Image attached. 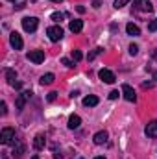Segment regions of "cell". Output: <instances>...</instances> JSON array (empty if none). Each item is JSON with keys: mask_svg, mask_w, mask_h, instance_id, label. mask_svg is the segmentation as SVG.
<instances>
[{"mask_svg": "<svg viewBox=\"0 0 157 159\" xmlns=\"http://www.w3.org/2000/svg\"><path fill=\"white\" fill-rule=\"evenodd\" d=\"M37 26H39V19H37V17H24V19H22V28H24V32L34 34V32L37 30Z\"/></svg>", "mask_w": 157, "mask_h": 159, "instance_id": "6da1fadb", "label": "cell"}, {"mask_svg": "<svg viewBox=\"0 0 157 159\" xmlns=\"http://www.w3.org/2000/svg\"><path fill=\"white\" fill-rule=\"evenodd\" d=\"M17 139H15V129L13 128H4L0 131V143L2 144H13Z\"/></svg>", "mask_w": 157, "mask_h": 159, "instance_id": "7a4b0ae2", "label": "cell"}, {"mask_svg": "<svg viewBox=\"0 0 157 159\" xmlns=\"http://www.w3.org/2000/svg\"><path fill=\"white\" fill-rule=\"evenodd\" d=\"M46 34H48V39L52 41V43H57V41L63 39V28H61L59 24L50 26V28L46 30Z\"/></svg>", "mask_w": 157, "mask_h": 159, "instance_id": "3957f363", "label": "cell"}, {"mask_svg": "<svg viewBox=\"0 0 157 159\" xmlns=\"http://www.w3.org/2000/svg\"><path fill=\"white\" fill-rule=\"evenodd\" d=\"M133 9L135 11H144V13H152L154 6L150 0H133Z\"/></svg>", "mask_w": 157, "mask_h": 159, "instance_id": "277c9868", "label": "cell"}, {"mask_svg": "<svg viewBox=\"0 0 157 159\" xmlns=\"http://www.w3.org/2000/svg\"><path fill=\"white\" fill-rule=\"evenodd\" d=\"M30 96H32V91H24V93H20V94L17 96L15 107H17V111H19V113H20V111L24 109V106H26V102L30 100Z\"/></svg>", "mask_w": 157, "mask_h": 159, "instance_id": "5b68a950", "label": "cell"}, {"mask_svg": "<svg viewBox=\"0 0 157 159\" xmlns=\"http://www.w3.org/2000/svg\"><path fill=\"white\" fill-rule=\"evenodd\" d=\"M24 154H26V144H24L22 141H15V143H13V152H11V156L19 159V157H22Z\"/></svg>", "mask_w": 157, "mask_h": 159, "instance_id": "8992f818", "label": "cell"}, {"mask_svg": "<svg viewBox=\"0 0 157 159\" xmlns=\"http://www.w3.org/2000/svg\"><path fill=\"white\" fill-rule=\"evenodd\" d=\"M26 57H28L32 63L39 65V63H43V61H44V52H43V50H30Z\"/></svg>", "mask_w": 157, "mask_h": 159, "instance_id": "52a82bcc", "label": "cell"}, {"mask_svg": "<svg viewBox=\"0 0 157 159\" xmlns=\"http://www.w3.org/2000/svg\"><path fill=\"white\" fill-rule=\"evenodd\" d=\"M122 94H124V98H126L128 102H135V100H137V94H135L133 87H131V85H128V83H124V85H122Z\"/></svg>", "mask_w": 157, "mask_h": 159, "instance_id": "ba28073f", "label": "cell"}, {"mask_svg": "<svg viewBox=\"0 0 157 159\" xmlns=\"http://www.w3.org/2000/svg\"><path fill=\"white\" fill-rule=\"evenodd\" d=\"M98 76H100V80H102L104 83H115V81H117L115 74H113L109 69H102V70L98 72Z\"/></svg>", "mask_w": 157, "mask_h": 159, "instance_id": "9c48e42d", "label": "cell"}, {"mask_svg": "<svg viewBox=\"0 0 157 159\" xmlns=\"http://www.w3.org/2000/svg\"><path fill=\"white\" fill-rule=\"evenodd\" d=\"M9 43H11V46H13L15 50H22V46H24V41H22V37H20L17 32H13V34L9 35Z\"/></svg>", "mask_w": 157, "mask_h": 159, "instance_id": "30bf717a", "label": "cell"}, {"mask_svg": "<svg viewBox=\"0 0 157 159\" xmlns=\"http://www.w3.org/2000/svg\"><path fill=\"white\" fill-rule=\"evenodd\" d=\"M146 135L148 137H152V139H157V120H152V122H148V126H146Z\"/></svg>", "mask_w": 157, "mask_h": 159, "instance_id": "8fae6325", "label": "cell"}, {"mask_svg": "<svg viewBox=\"0 0 157 159\" xmlns=\"http://www.w3.org/2000/svg\"><path fill=\"white\" fill-rule=\"evenodd\" d=\"M107 137H109V133L104 129V131H98V133H94L92 141H94V144H104V143H107Z\"/></svg>", "mask_w": 157, "mask_h": 159, "instance_id": "7c38bea8", "label": "cell"}, {"mask_svg": "<svg viewBox=\"0 0 157 159\" xmlns=\"http://www.w3.org/2000/svg\"><path fill=\"white\" fill-rule=\"evenodd\" d=\"M126 32H128V35H131V37L141 35V28H139L137 24H133V22H128V24H126Z\"/></svg>", "mask_w": 157, "mask_h": 159, "instance_id": "4fadbf2b", "label": "cell"}, {"mask_svg": "<svg viewBox=\"0 0 157 159\" xmlns=\"http://www.w3.org/2000/svg\"><path fill=\"white\" fill-rule=\"evenodd\" d=\"M98 96H94V94H89V96H85L83 98V106L85 107H94V106H98Z\"/></svg>", "mask_w": 157, "mask_h": 159, "instance_id": "5bb4252c", "label": "cell"}, {"mask_svg": "<svg viewBox=\"0 0 157 159\" xmlns=\"http://www.w3.org/2000/svg\"><path fill=\"white\" fill-rule=\"evenodd\" d=\"M69 30L72 32V34H78L83 30V20H78V19H74V20H70V24H69Z\"/></svg>", "mask_w": 157, "mask_h": 159, "instance_id": "9a60e30c", "label": "cell"}, {"mask_svg": "<svg viewBox=\"0 0 157 159\" xmlns=\"http://www.w3.org/2000/svg\"><path fill=\"white\" fill-rule=\"evenodd\" d=\"M44 144H46L44 135H35V139H34V148H35V150H43Z\"/></svg>", "mask_w": 157, "mask_h": 159, "instance_id": "2e32d148", "label": "cell"}, {"mask_svg": "<svg viewBox=\"0 0 157 159\" xmlns=\"http://www.w3.org/2000/svg\"><path fill=\"white\" fill-rule=\"evenodd\" d=\"M4 74H6L7 83H11V85H15V83H17V81H15V80H17V72H15L13 69H6V70H4Z\"/></svg>", "mask_w": 157, "mask_h": 159, "instance_id": "e0dca14e", "label": "cell"}, {"mask_svg": "<svg viewBox=\"0 0 157 159\" xmlns=\"http://www.w3.org/2000/svg\"><path fill=\"white\" fill-rule=\"evenodd\" d=\"M79 124H81V119H79L78 115H70V117H69V128H70V129L79 128Z\"/></svg>", "mask_w": 157, "mask_h": 159, "instance_id": "ac0fdd59", "label": "cell"}, {"mask_svg": "<svg viewBox=\"0 0 157 159\" xmlns=\"http://www.w3.org/2000/svg\"><path fill=\"white\" fill-rule=\"evenodd\" d=\"M54 80H56V76H54L52 72H48V74H43L39 81H41V85H50V83H52Z\"/></svg>", "mask_w": 157, "mask_h": 159, "instance_id": "d6986e66", "label": "cell"}, {"mask_svg": "<svg viewBox=\"0 0 157 159\" xmlns=\"http://www.w3.org/2000/svg\"><path fill=\"white\" fill-rule=\"evenodd\" d=\"M102 52H104V50H102V48H94V50H92V52H91V54H89V56H87V59H89V61H92V59H94V57H96V56H100V54H102Z\"/></svg>", "mask_w": 157, "mask_h": 159, "instance_id": "ffe728a7", "label": "cell"}, {"mask_svg": "<svg viewBox=\"0 0 157 159\" xmlns=\"http://www.w3.org/2000/svg\"><path fill=\"white\" fill-rule=\"evenodd\" d=\"M52 20H56V22H61V20H63V13H59V11L52 13Z\"/></svg>", "mask_w": 157, "mask_h": 159, "instance_id": "44dd1931", "label": "cell"}, {"mask_svg": "<svg viewBox=\"0 0 157 159\" xmlns=\"http://www.w3.org/2000/svg\"><path fill=\"white\" fill-rule=\"evenodd\" d=\"M81 57H83V54H81L79 50H72V59H74V61H79Z\"/></svg>", "mask_w": 157, "mask_h": 159, "instance_id": "7402d4cb", "label": "cell"}, {"mask_svg": "<svg viewBox=\"0 0 157 159\" xmlns=\"http://www.w3.org/2000/svg\"><path fill=\"white\" fill-rule=\"evenodd\" d=\"M128 2H129V0H115V7H117V9H120V7H124Z\"/></svg>", "mask_w": 157, "mask_h": 159, "instance_id": "603a6c76", "label": "cell"}, {"mask_svg": "<svg viewBox=\"0 0 157 159\" xmlns=\"http://www.w3.org/2000/svg\"><path fill=\"white\" fill-rule=\"evenodd\" d=\"M129 54L131 56H137L139 54V46L137 44H129Z\"/></svg>", "mask_w": 157, "mask_h": 159, "instance_id": "cb8c5ba5", "label": "cell"}, {"mask_svg": "<svg viewBox=\"0 0 157 159\" xmlns=\"http://www.w3.org/2000/svg\"><path fill=\"white\" fill-rule=\"evenodd\" d=\"M148 32H157V19L148 24Z\"/></svg>", "mask_w": 157, "mask_h": 159, "instance_id": "d4e9b609", "label": "cell"}, {"mask_svg": "<svg viewBox=\"0 0 157 159\" xmlns=\"http://www.w3.org/2000/svg\"><path fill=\"white\" fill-rule=\"evenodd\" d=\"M61 63H63L65 67H69V69H72V67H74V63H72L70 59H67V57H63V59H61Z\"/></svg>", "mask_w": 157, "mask_h": 159, "instance_id": "484cf974", "label": "cell"}, {"mask_svg": "<svg viewBox=\"0 0 157 159\" xmlns=\"http://www.w3.org/2000/svg\"><path fill=\"white\" fill-rule=\"evenodd\" d=\"M118 96H120V93H118V91H111V93H109V100H117Z\"/></svg>", "mask_w": 157, "mask_h": 159, "instance_id": "4316f807", "label": "cell"}, {"mask_svg": "<svg viewBox=\"0 0 157 159\" xmlns=\"http://www.w3.org/2000/svg\"><path fill=\"white\" fill-rule=\"evenodd\" d=\"M56 98H57V93H48V96H46V100H48V102H54Z\"/></svg>", "mask_w": 157, "mask_h": 159, "instance_id": "83f0119b", "label": "cell"}, {"mask_svg": "<svg viewBox=\"0 0 157 159\" xmlns=\"http://www.w3.org/2000/svg\"><path fill=\"white\" fill-rule=\"evenodd\" d=\"M0 109H2V111H0L2 115H7V106H6V102H2V104H0Z\"/></svg>", "mask_w": 157, "mask_h": 159, "instance_id": "f1b7e54d", "label": "cell"}, {"mask_svg": "<svg viewBox=\"0 0 157 159\" xmlns=\"http://www.w3.org/2000/svg\"><path fill=\"white\" fill-rule=\"evenodd\" d=\"M100 4H102V0H92V7H100Z\"/></svg>", "mask_w": 157, "mask_h": 159, "instance_id": "f546056e", "label": "cell"}, {"mask_svg": "<svg viewBox=\"0 0 157 159\" xmlns=\"http://www.w3.org/2000/svg\"><path fill=\"white\" fill-rule=\"evenodd\" d=\"M152 85H154V83H150V81H148V83H142V89H152Z\"/></svg>", "mask_w": 157, "mask_h": 159, "instance_id": "4dcf8cb0", "label": "cell"}, {"mask_svg": "<svg viewBox=\"0 0 157 159\" xmlns=\"http://www.w3.org/2000/svg\"><path fill=\"white\" fill-rule=\"evenodd\" d=\"M24 6H26V4H24V2H20V4H17V6H15V9H22Z\"/></svg>", "mask_w": 157, "mask_h": 159, "instance_id": "1f68e13d", "label": "cell"}, {"mask_svg": "<svg viewBox=\"0 0 157 159\" xmlns=\"http://www.w3.org/2000/svg\"><path fill=\"white\" fill-rule=\"evenodd\" d=\"M78 13H85V7L83 6H78Z\"/></svg>", "mask_w": 157, "mask_h": 159, "instance_id": "d6a6232c", "label": "cell"}, {"mask_svg": "<svg viewBox=\"0 0 157 159\" xmlns=\"http://www.w3.org/2000/svg\"><path fill=\"white\" fill-rule=\"evenodd\" d=\"M94 159H105V157H104V156H96Z\"/></svg>", "mask_w": 157, "mask_h": 159, "instance_id": "836d02e7", "label": "cell"}, {"mask_svg": "<svg viewBox=\"0 0 157 159\" xmlns=\"http://www.w3.org/2000/svg\"><path fill=\"white\" fill-rule=\"evenodd\" d=\"M50 2H57V4H59V2H63V0H50Z\"/></svg>", "mask_w": 157, "mask_h": 159, "instance_id": "e575fe53", "label": "cell"}, {"mask_svg": "<svg viewBox=\"0 0 157 159\" xmlns=\"http://www.w3.org/2000/svg\"><path fill=\"white\" fill-rule=\"evenodd\" d=\"M154 80H157V70H155V72H154Z\"/></svg>", "mask_w": 157, "mask_h": 159, "instance_id": "d590c367", "label": "cell"}, {"mask_svg": "<svg viewBox=\"0 0 157 159\" xmlns=\"http://www.w3.org/2000/svg\"><path fill=\"white\" fill-rule=\"evenodd\" d=\"M154 57H155V59H157V50H155V52H154Z\"/></svg>", "mask_w": 157, "mask_h": 159, "instance_id": "8d00e7d4", "label": "cell"}, {"mask_svg": "<svg viewBox=\"0 0 157 159\" xmlns=\"http://www.w3.org/2000/svg\"><path fill=\"white\" fill-rule=\"evenodd\" d=\"M9 2H17V0H9Z\"/></svg>", "mask_w": 157, "mask_h": 159, "instance_id": "74e56055", "label": "cell"}, {"mask_svg": "<svg viewBox=\"0 0 157 159\" xmlns=\"http://www.w3.org/2000/svg\"><path fill=\"white\" fill-rule=\"evenodd\" d=\"M79 159H83V157H79Z\"/></svg>", "mask_w": 157, "mask_h": 159, "instance_id": "f35d334b", "label": "cell"}]
</instances>
